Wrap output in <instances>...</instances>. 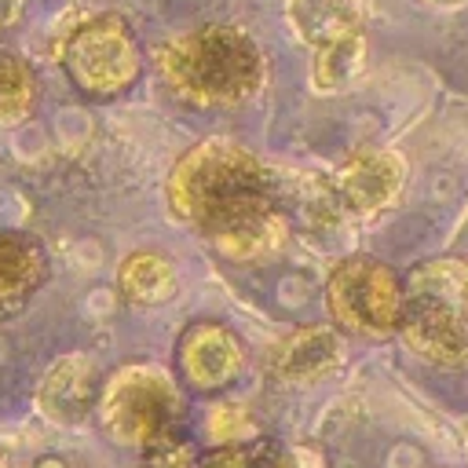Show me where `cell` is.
<instances>
[{"label": "cell", "mask_w": 468, "mask_h": 468, "mask_svg": "<svg viewBox=\"0 0 468 468\" xmlns=\"http://www.w3.org/2000/svg\"><path fill=\"white\" fill-rule=\"evenodd\" d=\"M99 373L95 362L88 355H66L58 358L44 384H40V413L55 424H80L88 417V410L99 406Z\"/></svg>", "instance_id": "30bf717a"}, {"label": "cell", "mask_w": 468, "mask_h": 468, "mask_svg": "<svg viewBox=\"0 0 468 468\" xmlns=\"http://www.w3.org/2000/svg\"><path fill=\"white\" fill-rule=\"evenodd\" d=\"M340 336L336 329L329 325H307V329H296L289 333L285 340H278L271 347V369L282 377V380H318L325 377L329 369L340 366Z\"/></svg>", "instance_id": "7c38bea8"}, {"label": "cell", "mask_w": 468, "mask_h": 468, "mask_svg": "<svg viewBox=\"0 0 468 468\" xmlns=\"http://www.w3.org/2000/svg\"><path fill=\"white\" fill-rule=\"evenodd\" d=\"M263 197H274L267 168L230 139H205L190 146L168 176L172 212L201 230Z\"/></svg>", "instance_id": "7a4b0ae2"}, {"label": "cell", "mask_w": 468, "mask_h": 468, "mask_svg": "<svg viewBox=\"0 0 468 468\" xmlns=\"http://www.w3.org/2000/svg\"><path fill=\"white\" fill-rule=\"evenodd\" d=\"M325 307L340 329L362 336H388L402 325L406 285L373 256H347L325 282Z\"/></svg>", "instance_id": "277c9868"}, {"label": "cell", "mask_w": 468, "mask_h": 468, "mask_svg": "<svg viewBox=\"0 0 468 468\" xmlns=\"http://www.w3.org/2000/svg\"><path fill=\"white\" fill-rule=\"evenodd\" d=\"M48 278V252L22 230H0V322L26 311Z\"/></svg>", "instance_id": "8fae6325"}, {"label": "cell", "mask_w": 468, "mask_h": 468, "mask_svg": "<svg viewBox=\"0 0 468 468\" xmlns=\"http://www.w3.org/2000/svg\"><path fill=\"white\" fill-rule=\"evenodd\" d=\"M22 7L26 0H0V29H11L22 18Z\"/></svg>", "instance_id": "44dd1931"}, {"label": "cell", "mask_w": 468, "mask_h": 468, "mask_svg": "<svg viewBox=\"0 0 468 468\" xmlns=\"http://www.w3.org/2000/svg\"><path fill=\"white\" fill-rule=\"evenodd\" d=\"M252 468H292V464H289V457H282L274 446H263V453L252 461Z\"/></svg>", "instance_id": "7402d4cb"}, {"label": "cell", "mask_w": 468, "mask_h": 468, "mask_svg": "<svg viewBox=\"0 0 468 468\" xmlns=\"http://www.w3.org/2000/svg\"><path fill=\"white\" fill-rule=\"evenodd\" d=\"M37 102V80L29 66L15 55L0 51V124H22L33 113Z\"/></svg>", "instance_id": "e0dca14e"}, {"label": "cell", "mask_w": 468, "mask_h": 468, "mask_svg": "<svg viewBox=\"0 0 468 468\" xmlns=\"http://www.w3.org/2000/svg\"><path fill=\"white\" fill-rule=\"evenodd\" d=\"M37 468H62V464H58V461H40Z\"/></svg>", "instance_id": "603a6c76"}, {"label": "cell", "mask_w": 468, "mask_h": 468, "mask_svg": "<svg viewBox=\"0 0 468 468\" xmlns=\"http://www.w3.org/2000/svg\"><path fill=\"white\" fill-rule=\"evenodd\" d=\"M99 424L102 431L128 450H146L172 435L179 417V391L172 377L154 362H132L110 373L99 391Z\"/></svg>", "instance_id": "3957f363"}, {"label": "cell", "mask_w": 468, "mask_h": 468, "mask_svg": "<svg viewBox=\"0 0 468 468\" xmlns=\"http://www.w3.org/2000/svg\"><path fill=\"white\" fill-rule=\"evenodd\" d=\"M117 285L128 303L154 307L176 292V271L161 252H132L117 271Z\"/></svg>", "instance_id": "5bb4252c"}, {"label": "cell", "mask_w": 468, "mask_h": 468, "mask_svg": "<svg viewBox=\"0 0 468 468\" xmlns=\"http://www.w3.org/2000/svg\"><path fill=\"white\" fill-rule=\"evenodd\" d=\"M336 197L355 216H377L406 186V157L399 150H362L347 157L333 176Z\"/></svg>", "instance_id": "8992f818"}, {"label": "cell", "mask_w": 468, "mask_h": 468, "mask_svg": "<svg viewBox=\"0 0 468 468\" xmlns=\"http://www.w3.org/2000/svg\"><path fill=\"white\" fill-rule=\"evenodd\" d=\"M157 73L172 95L194 106H238L249 102L267 77L263 51L238 26H197L168 37L154 51Z\"/></svg>", "instance_id": "6da1fadb"}, {"label": "cell", "mask_w": 468, "mask_h": 468, "mask_svg": "<svg viewBox=\"0 0 468 468\" xmlns=\"http://www.w3.org/2000/svg\"><path fill=\"white\" fill-rule=\"evenodd\" d=\"M366 73V37H340L314 55V88L318 91H347Z\"/></svg>", "instance_id": "2e32d148"}, {"label": "cell", "mask_w": 468, "mask_h": 468, "mask_svg": "<svg viewBox=\"0 0 468 468\" xmlns=\"http://www.w3.org/2000/svg\"><path fill=\"white\" fill-rule=\"evenodd\" d=\"M212 249L234 263H260V260H271L282 245H285V216L278 212L274 197H263V201H252L216 223L205 227Z\"/></svg>", "instance_id": "ba28073f"}, {"label": "cell", "mask_w": 468, "mask_h": 468, "mask_svg": "<svg viewBox=\"0 0 468 468\" xmlns=\"http://www.w3.org/2000/svg\"><path fill=\"white\" fill-rule=\"evenodd\" d=\"M139 468H194V450L190 442H183L176 431L154 446L143 450V464Z\"/></svg>", "instance_id": "d6986e66"}, {"label": "cell", "mask_w": 468, "mask_h": 468, "mask_svg": "<svg viewBox=\"0 0 468 468\" xmlns=\"http://www.w3.org/2000/svg\"><path fill=\"white\" fill-rule=\"evenodd\" d=\"M179 369L201 391L227 388L241 369V344L227 325L197 322L179 336Z\"/></svg>", "instance_id": "9c48e42d"}, {"label": "cell", "mask_w": 468, "mask_h": 468, "mask_svg": "<svg viewBox=\"0 0 468 468\" xmlns=\"http://www.w3.org/2000/svg\"><path fill=\"white\" fill-rule=\"evenodd\" d=\"M366 7L362 0H289V22L300 40L325 48L340 37L362 33Z\"/></svg>", "instance_id": "4fadbf2b"}, {"label": "cell", "mask_w": 468, "mask_h": 468, "mask_svg": "<svg viewBox=\"0 0 468 468\" xmlns=\"http://www.w3.org/2000/svg\"><path fill=\"white\" fill-rule=\"evenodd\" d=\"M62 62H66L73 84L95 99L121 95L139 77L135 37L117 15H99L84 26H77L66 40Z\"/></svg>", "instance_id": "5b68a950"}, {"label": "cell", "mask_w": 468, "mask_h": 468, "mask_svg": "<svg viewBox=\"0 0 468 468\" xmlns=\"http://www.w3.org/2000/svg\"><path fill=\"white\" fill-rule=\"evenodd\" d=\"M435 4H446L450 7V4H464V0H435Z\"/></svg>", "instance_id": "cb8c5ba5"}, {"label": "cell", "mask_w": 468, "mask_h": 468, "mask_svg": "<svg viewBox=\"0 0 468 468\" xmlns=\"http://www.w3.org/2000/svg\"><path fill=\"white\" fill-rule=\"evenodd\" d=\"M205 431L216 446H241L249 435H252V417L234 406V402H223V406H212L208 417H205Z\"/></svg>", "instance_id": "ac0fdd59"}, {"label": "cell", "mask_w": 468, "mask_h": 468, "mask_svg": "<svg viewBox=\"0 0 468 468\" xmlns=\"http://www.w3.org/2000/svg\"><path fill=\"white\" fill-rule=\"evenodd\" d=\"M406 296L439 300L468 318V263L464 260H428L410 271Z\"/></svg>", "instance_id": "9a60e30c"}, {"label": "cell", "mask_w": 468, "mask_h": 468, "mask_svg": "<svg viewBox=\"0 0 468 468\" xmlns=\"http://www.w3.org/2000/svg\"><path fill=\"white\" fill-rule=\"evenodd\" d=\"M252 453L245 446H216L197 461V468H252Z\"/></svg>", "instance_id": "ffe728a7"}, {"label": "cell", "mask_w": 468, "mask_h": 468, "mask_svg": "<svg viewBox=\"0 0 468 468\" xmlns=\"http://www.w3.org/2000/svg\"><path fill=\"white\" fill-rule=\"evenodd\" d=\"M399 333L424 362H435L442 369H461L468 362V318L439 300L406 296Z\"/></svg>", "instance_id": "52a82bcc"}]
</instances>
